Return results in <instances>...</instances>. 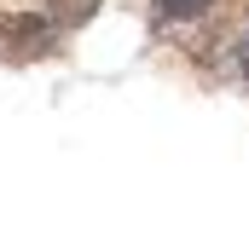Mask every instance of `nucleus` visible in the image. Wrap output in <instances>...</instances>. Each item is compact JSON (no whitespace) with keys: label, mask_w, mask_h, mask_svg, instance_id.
<instances>
[{"label":"nucleus","mask_w":249,"mask_h":231,"mask_svg":"<svg viewBox=\"0 0 249 231\" xmlns=\"http://www.w3.org/2000/svg\"><path fill=\"white\" fill-rule=\"evenodd\" d=\"M238 58H244V75H249V35H244V47H238Z\"/></svg>","instance_id":"20e7f679"},{"label":"nucleus","mask_w":249,"mask_h":231,"mask_svg":"<svg viewBox=\"0 0 249 231\" xmlns=\"http://www.w3.org/2000/svg\"><path fill=\"white\" fill-rule=\"evenodd\" d=\"M209 6H214V0H157V17H162V23H197Z\"/></svg>","instance_id":"7ed1b4c3"},{"label":"nucleus","mask_w":249,"mask_h":231,"mask_svg":"<svg viewBox=\"0 0 249 231\" xmlns=\"http://www.w3.org/2000/svg\"><path fill=\"white\" fill-rule=\"evenodd\" d=\"M93 6H99V0H47V17H53L58 29H75V23L93 17Z\"/></svg>","instance_id":"f03ea898"},{"label":"nucleus","mask_w":249,"mask_h":231,"mask_svg":"<svg viewBox=\"0 0 249 231\" xmlns=\"http://www.w3.org/2000/svg\"><path fill=\"white\" fill-rule=\"evenodd\" d=\"M53 17H35V12H6L0 17V58L6 64H23V58H41L53 47Z\"/></svg>","instance_id":"f257e3e1"}]
</instances>
